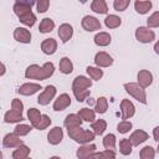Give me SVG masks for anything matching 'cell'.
<instances>
[{"mask_svg": "<svg viewBox=\"0 0 159 159\" xmlns=\"http://www.w3.org/2000/svg\"><path fill=\"white\" fill-rule=\"evenodd\" d=\"M55 72V65L52 62H46L43 66H39L36 63L30 65L25 70V78L27 80H36V81H43L50 78Z\"/></svg>", "mask_w": 159, "mask_h": 159, "instance_id": "6da1fadb", "label": "cell"}, {"mask_svg": "<svg viewBox=\"0 0 159 159\" xmlns=\"http://www.w3.org/2000/svg\"><path fill=\"white\" fill-rule=\"evenodd\" d=\"M91 87L92 80H89L86 76H77L72 82V93L78 102H84L91 94Z\"/></svg>", "mask_w": 159, "mask_h": 159, "instance_id": "7a4b0ae2", "label": "cell"}, {"mask_svg": "<svg viewBox=\"0 0 159 159\" xmlns=\"http://www.w3.org/2000/svg\"><path fill=\"white\" fill-rule=\"evenodd\" d=\"M68 137L71 139H73L76 143L78 144H86V143H91L96 138V133L93 130L89 129H83L81 125L80 127H75V128H70L67 129Z\"/></svg>", "mask_w": 159, "mask_h": 159, "instance_id": "3957f363", "label": "cell"}, {"mask_svg": "<svg viewBox=\"0 0 159 159\" xmlns=\"http://www.w3.org/2000/svg\"><path fill=\"white\" fill-rule=\"evenodd\" d=\"M124 89L125 92L132 96L134 99H137L138 102H140L142 104H147V93H145V88H143L142 86H139L138 82H127L124 83Z\"/></svg>", "mask_w": 159, "mask_h": 159, "instance_id": "277c9868", "label": "cell"}, {"mask_svg": "<svg viewBox=\"0 0 159 159\" xmlns=\"http://www.w3.org/2000/svg\"><path fill=\"white\" fill-rule=\"evenodd\" d=\"M135 40L140 43H150L155 40V34L153 30H150V27H145V26H139L137 27L135 32H134Z\"/></svg>", "mask_w": 159, "mask_h": 159, "instance_id": "5b68a950", "label": "cell"}, {"mask_svg": "<svg viewBox=\"0 0 159 159\" xmlns=\"http://www.w3.org/2000/svg\"><path fill=\"white\" fill-rule=\"evenodd\" d=\"M56 92H57V89H56V87H55L53 84H47V86L43 88V91L39 94V97H37V103H39L40 106H47V104H50V102L55 98Z\"/></svg>", "mask_w": 159, "mask_h": 159, "instance_id": "8992f818", "label": "cell"}, {"mask_svg": "<svg viewBox=\"0 0 159 159\" xmlns=\"http://www.w3.org/2000/svg\"><path fill=\"white\" fill-rule=\"evenodd\" d=\"M81 25H82V29L87 32H93V31L101 30V27H102V24L99 22V20L96 19L94 16H91V15L83 16Z\"/></svg>", "mask_w": 159, "mask_h": 159, "instance_id": "52a82bcc", "label": "cell"}, {"mask_svg": "<svg viewBox=\"0 0 159 159\" xmlns=\"http://www.w3.org/2000/svg\"><path fill=\"white\" fill-rule=\"evenodd\" d=\"M94 63H96V66H98L101 68L111 67L113 65V57L104 51H99L94 56Z\"/></svg>", "mask_w": 159, "mask_h": 159, "instance_id": "ba28073f", "label": "cell"}, {"mask_svg": "<svg viewBox=\"0 0 159 159\" xmlns=\"http://www.w3.org/2000/svg\"><path fill=\"white\" fill-rule=\"evenodd\" d=\"M120 113L122 119H130L135 114V107L129 99H122L120 101Z\"/></svg>", "mask_w": 159, "mask_h": 159, "instance_id": "9c48e42d", "label": "cell"}, {"mask_svg": "<svg viewBox=\"0 0 159 159\" xmlns=\"http://www.w3.org/2000/svg\"><path fill=\"white\" fill-rule=\"evenodd\" d=\"M57 34H58L60 40H61L63 43H66V42H68V41L72 39V36H73V27H72V25H70V24H67V22H63V24L60 25Z\"/></svg>", "mask_w": 159, "mask_h": 159, "instance_id": "30bf717a", "label": "cell"}, {"mask_svg": "<svg viewBox=\"0 0 159 159\" xmlns=\"http://www.w3.org/2000/svg\"><path fill=\"white\" fill-rule=\"evenodd\" d=\"M41 88V86L39 83H34V82H27V83H24L21 84L19 88H17V93L21 94V96H32L35 93H37Z\"/></svg>", "mask_w": 159, "mask_h": 159, "instance_id": "8fae6325", "label": "cell"}, {"mask_svg": "<svg viewBox=\"0 0 159 159\" xmlns=\"http://www.w3.org/2000/svg\"><path fill=\"white\" fill-rule=\"evenodd\" d=\"M71 106V97H70V94H67V93H62V94H60L56 99H55V102H53V111H56V112H61V111H65L67 107H70Z\"/></svg>", "mask_w": 159, "mask_h": 159, "instance_id": "7c38bea8", "label": "cell"}, {"mask_svg": "<svg viewBox=\"0 0 159 159\" xmlns=\"http://www.w3.org/2000/svg\"><path fill=\"white\" fill-rule=\"evenodd\" d=\"M63 139V129L61 127H53L50 129L47 134V142L51 145H57L62 142Z\"/></svg>", "mask_w": 159, "mask_h": 159, "instance_id": "4fadbf2b", "label": "cell"}, {"mask_svg": "<svg viewBox=\"0 0 159 159\" xmlns=\"http://www.w3.org/2000/svg\"><path fill=\"white\" fill-rule=\"evenodd\" d=\"M22 139H20V135H17L15 132L14 133H7L4 139H2V147L4 148H16L20 144H22Z\"/></svg>", "mask_w": 159, "mask_h": 159, "instance_id": "5bb4252c", "label": "cell"}, {"mask_svg": "<svg viewBox=\"0 0 159 159\" xmlns=\"http://www.w3.org/2000/svg\"><path fill=\"white\" fill-rule=\"evenodd\" d=\"M14 39L20 43H30L31 32L26 27H16L14 30Z\"/></svg>", "mask_w": 159, "mask_h": 159, "instance_id": "9a60e30c", "label": "cell"}, {"mask_svg": "<svg viewBox=\"0 0 159 159\" xmlns=\"http://www.w3.org/2000/svg\"><path fill=\"white\" fill-rule=\"evenodd\" d=\"M148 139H149V134L143 129H137L129 135V140L132 142L133 147H138L139 144L144 143Z\"/></svg>", "mask_w": 159, "mask_h": 159, "instance_id": "2e32d148", "label": "cell"}, {"mask_svg": "<svg viewBox=\"0 0 159 159\" xmlns=\"http://www.w3.org/2000/svg\"><path fill=\"white\" fill-rule=\"evenodd\" d=\"M96 149H97V147H96V144H93V143L81 144L80 148H78L77 152H76V155H77V158H80V159L88 158V157H91V155L96 152Z\"/></svg>", "mask_w": 159, "mask_h": 159, "instance_id": "e0dca14e", "label": "cell"}, {"mask_svg": "<svg viewBox=\"0 0 159 159\" xmlns=\"http://www.w3.org/2000/svg\"><path fill=\"white\" fill-rule=\"evenodd\" d=\"M137 81L143 88H148L153 83V75L148 70H140L137 75Z\"/></svg>", "mask_w": 159, "mask_h": 159, "instance_id": "ac0fdd59", "label": "cell"}, {"mask_svg": "<svg viewBox=\"0 0 159 159\" xmlns=\"http://www.w3.org/2000/svg\"><path fill=\"white\" fill-rule=\"evenodd\" d=\"M57 50V41L55 39H45L41 42V51L45 55H53Z\"/></svg>", "mask_w": 159, "mask_h": 159, "instance_id": "d6986e66", "label": "cell"}, {"mask_svg": "<svg viewBox=\"0 0 159 159\" xmlns=\"http://www.w3.org/2000/svg\"><path fill=\"white\" fill-rule=\"evenodd\" d=\"M24 120V117H22V113L19 112V111H15V109H10L7 112H5L4 114V122L5 123H20Z\"/></svg>", "mask_w": 159, "mask_h": 159, "instance_id": "ffe728a7", "label": "cell"}, {"mask_svg": "<svg viewBox=\"0 0 159 159\" xmlns=\"http://www.w3.org/2000/svg\"><path fill=\"white\" fill-rule=\"evenodd\" d=\"M82 118L78 116V113L76 114V113H71V114H68V116H66V118H65V120H63V125L67 128V129H70V128H75V127H80V125H82Z\"/></svg>", "mask_w": 159, "mask_h": 159, "instance_id": "44dd1931", "label": "cell"}, {"mask_svg": "<svg viewBox=\"0 0 159 159\" xmlns=\"http://www.w3.org/2000/svg\"><path fill=\"white\" fill-rule=\"evenodd\" d=\"M94 43L97 45V46H99V47H106V46H108L109 43H111V41H112V37H111V35L108 34V32H106V31H99L98 34H96V36H94Z\"/></svg>", "mask_w": 159, "mask_h": 159, "instance_id": "7402d4cb", "label": "cell"}, {"mask_svg": "<svg viewBox=\"0 0 159 159\" xmlns=\"http://www.w3.org/2000/svg\"><path fill=\"white\" fill-rule=\"evenodd\" d=\"M30 152H31V149L26 144L22 143L14 149L11 157H12V159H26L30 155Z\"/></svg>", "mask_w": 159, "mask_h": 159, "instance_id": "603a6c76", "label": "cell"}, {"mask_svg": "<svg viewBox=\"0 0 159 159\" xmlns=\"http://www.w3.org/2000/svg\"><path fill=\"white\" fill-rule=\"evenodd\" d=\"M152 6H153V4L149 0H137L134 2V10L139 15H145L152 9Z\"/></svg>", "mask_w": 159, "mask_h": 159, "instance_id": "cb8c5ba5", "label": "cell"}, {"mask_svg": "<svg viewBox=\"0 0 159 159\" xmlns=\"http://www.w3.org/2000/svg\"><path fill=\"white\" fill-rule=\"evenodd\" d=\"M91 9L93 12L99 14V15H104L108 12V6L106 0H93L91 4Z\"/></svg>", "mask_w": 159, "mask_h": 159, "instance_id": "d4e9b609", "label": "cell"}, {"mask_svg": "<svg viewBox=\"0 0 159 159\" xmlns=\"http://www.w3.org/2000/svg\"><path fill=\"white\" fill-rule=\"evenodd\" d=\"M58 68H60V72L63 73V75H70L72 73L73 71V63L72 61L68 58V57H62L60 60V63H58Z\"/></svg>", "mask_w": 159, "mask_h": 159, "instance_id": "484cf974", "label": "cell"}, {"mask_svg": "<svg viewBox=\"0 0 159 159\" xmlns=\"http://www.w3.org/2000/svg\"><path fill=\"white\" fill-rule=\"evenodd\" d=\"M55 29V21L50 17H45L41 20L40 25H39V31L41 34H48Z\"/></svg>", "mask_w": 159, "mask_h": 159, "instance_id": "4316f807", "label": "cell"}, {"mask_svg": "<svg viewBox=\"0 0 159 159\" xmlns=\"http://www.w3.org/2000/svg\"><path fill=\"white\" fill-rule=\"evenodd\" d=\"M91 129L96 133V135H102L107 129V122L104 119H94L91 124Z\"/></svg>", "mask_w": 159, "mask_h": 159, "instance_id": "83f0119b", "label": "cell"}, {"mask_svg": "<svg viewBox=\"0 0 159 159\" xmlns=\"http://www.w3.org/2000/svg\"><path fill=\"white\" fill-rule=\"evenodd\" d=\"M122 24V19L114 14H109L107 15V17L104 19V25L108 27V29H117Z\"/></svg>", "mask_w": 159, "mask_h": 159, "instance_id": "f1b7e54d", "label": "cell"}, {"mask_svg": "<svg viewBox=\"0 0 159 159\" xmlns=\"http://www.w3.org/2000/svg\"><path fill=\"white\" fill-rule=\"evenodd\" d=\"M108 109V99L104 96H101L97 98L96 104H94V111L98 114H104Z\"/></svg>", "mask_w": 159, "mask_h": 159, "instance_id": "f546056e", "label": "cell"}, {"mask_svg": "<svg viewBox=\"0 0 159 159\" xmlns=\"http://www.w3.org/2000/svg\"><path fill=\"white\" fill-rule=\"evenodd\" d=\"M78 116L82 118L83 122L92 123L96 119V111H93L91 108H81L78 111Z\"/></svg>", "mask_w": 159, "mask_h": 159, "instance_id": "4dcf8cb0", "label": "cell"}, {"mask_svg": "<svg viewBox=\"0 0 159 159\" xmlns=\"http://www.w3.org/2000/svg\"><path fill=\"white\" fill-rule=\"evenodd\" d=\"M41 117H42L41 112H40L39 109H36V108H30V109L27 111V118H29V120H30V123H31V125H32L34 128L37 127V124H39V122H40V119H41Z\"/></svg>", "mask_w": 159, "mask_h": 159, "instance_id": "1f68e13d", "label": "cell"}, {"mask_svg": "<svg viewBox=\"0 0 159 159\" xmlns=\"http://www.w3.org/2000/svg\"><path fill=\"white\" fill-rule=\"evenodd\" d=\"M86 72H87V75L89 76V78H91V80H94V81H99V80L103 77V70H102L101 67H98V66H96V67L88 66V67L86 68Z\"/></svg>", "mask_w": 159, "mask_h": 159, "instance_id": "d6a6232c", "label": "cell"}, {"mask_svg": "<svg viewBox=\"0 0 159 159\" xmlns=\"http://www.w3.org/2000/svg\"><path fill=\"white\" fill-rule=\"evenodd\" d=\"M19 21H20L21 24H24L25 26H27V27H32V26L35 25V22H36V15H35L32 11H29V12H26L25 15L20 16V17H19Z\"/></svg>", "mask_w": 159, "mask_h": 159, "instance_id": "836d02e7", "label": "cell"}, {"mask_svg": "<svg viewBox=\"0 0 159 159\" xmlns=\"http://www.w3.org/2000/svg\"><path fill=\"white\" fill-rule=\"evenodd\" d=\"M102 143H103L104 149L114 150V149H116V144H117V138H116V135H114L113 133H109V134L104 135Z\"/></svg>", "mask_w": 159, "mask_h": 159, "instance_id": "e575fe53", "label": "cell"}, {"mask_svg": "<svg viewBox=\"0 0 159 159\" xmlns=\"http://www.w3.org/2000/svg\"><path fill=\"white\" fill-rule=\"evenodd\" d=\"M133 149V144L129 140V138H123L119 142V152L122 155H129L132 153Z\"/></svg>", "mask_w": 159, "mask_h": 159, "instance_id": "d590c367", "label": "cell"}, {"mask_svg": "<svg viewBox=\"0 0 159 159\" xmlns=\"http://www.w3.org/2000/svg\"><path fill=\"white\" fill-rule=\"evenodd\" d=\"M12 11L17 17H20V16L25 15L26 12L31 11V6H29L26 4H21V2H15L12 6Z\"/></svg>", "mask_w": 159, "mask_h": 159, "instance_id": "8d00e7d4", "label": "cell"}, {"mask_svg": "<svg viewBox=\"0 0 159 159\" xmlns=\"http://www.w3.org/2000/svg\"><path fill=\"white\" fill-rule=\"evenodd\" d=\"M139 157L142 159H154V157H155V149L152 145H145V147H143L140 149Z\"/></svg>", "mask_w": 159, "mask_h": 159, "instance_id": "74e56055", "label": "cell"}, {"mask_svg": "<svg viewBox=\"0 0 159 159\" xmlns=\"http://www.w3.org/2000/svg\"><path fill=\"white\" fill-rule=\"evenodd\" d=\"M31 130H32V125L24 124V123H20V124H17V125L14 128V132H15L17 135H20V137H25V135H27Z\"/></svg>", "mask_w": 159, "mask_h": 159, "instance_id": "f35d334b", "label": "cell"}, {"mask_svg": "<svg viewBox=\"0 0 159 159\" xmlns=\"http://www.w3.org/2000/svg\"><path fill=\"white\" fill-rule=\"evenodd\" d=\"M132 123L128 120V119H122L118 124H117V130H118V133H120V134H125V133H128L130 129H132Z\"/></svg>", "mask_w": 159, "mask_h": 159, "instance_id": "ab89813d", "label": "cell"}, {"mask_svg": "<svg viewBox=\"0 0 159 159\" xmlns=\"http://www.w3.org/2000/svg\"><path fill=\"white\" fill-rule=\"evenodd\" d=\"M147 26L150 29L159 27V11H154L148 19H147Z\"/></svg>", "mask_w": 159, "mask_h": 159, "instance_id": "60d3db41", "label": "cell"}, {"mask_svg": "<svg viewBox=\"0 0 159 159\" xmlns=\"http://www.w3.org/2000/svg\"><path fill=\"white\" fill-rule=\"evenodd\" d=\"M129 4H130V0H114L113 7L116 11H125Z\"/></svg>", "mask_w": 159, "mask_h": 159, "instance_id": "b9f144b4", "label": "cell"}, {"mask_svg": "<svg viewBox=\"0 0 159 159\" xmlns=\"http://www.w3.org/2000/svg\"><path fill=\"white\" fill-rule=\"evenodd\" d=\"M50 125H51V118H50L47 114H42V117H41L40 122H39L36 129H39V130H43V129L48 128Z\"/></svg>", "mask_w": 159, "mask_h": 159, "instance_id": "7bdbcfd3", "label": "cell"}, {"mask_svg": "<svg viewBox=\"0 0 159 159\" xmlns=\"http://www.w3.org/2000/svg\"><path fill=\"white\" fill-rule=\"evenodd\" d=\"M48 7H50V0H37V2H36L37 12L43 14L48 10Z\"/></svg>", "mask_w": 159, "mask_h": 159, "instance_id": "ee69618b", "label": "cell"}, {"mask_svg": "<svg viewBox=\"0 0 159 159\" xmlns=\"http://www.w3.org/2000/svg\"><path fill=\"white\" fill-rule=\"evenodd\" d=\"M116 152L114 150H108V149H104L103 152L101 153H93L91 157H106V158H116Z\"/></svg>", "mask_w": 159, "mask_h": 159, "instance_id": "f6af8a7d", "label": "cell"}, {"mask_svg": "<svg viewBox=\"0 0 159 159\" xmlns=\"http://www.w3.org/2000/svg\"><path fill=\"white\" fill-rule=\"evenodd\" d=\"M11 108L22 113V111H24V103L21 102V99H19V98H14V99L11 101Z\"/></svg>", "mask_w": 159, "mask_h": 159, "instance_id": "bcb514c9", "label": "cell"}, {"mask_svg": "<svg viewBox=\"0 0 159 159\" xmlns=\"http://www.w3.org/2000/svg\"><path fill=\"white\" fill-rule=\"evenodd\" d=\"M15 2H21V4H26V5H29V6H34L36 2H37V0H15Z\"/></svg>", "mask_w": 159, "mask_h": 159, "instance_id": "7dc6e473", "label": "cell"}, {"mask_svg": "<svg viewBox=\"0 0 159 159\" xmlns=\"http://www.w3.org/2000/svg\"><path fill=\"white\" fill-rule=\"evenodd\" d=\"M153 138H154L155 142H159V125H157L153 129Z\"/></svg>", "mask_w": 159, "mask_h": 159, "instance_id": "c3c4849f", "label": "cell"}, {"mask_svg": "<svg viewBox=\"0 0 159 159\" xmlns=\"http://www.w3.org/2000/svg\"><path fill=\"white\" fill-rule=\"evenodd\" d=\"M5 73H6V66H5L4 62H1V72H0V77H2Z\"/></svg>", "mask_w": 159, "mask_h": 159, "instance_id": "681fc988", "label": "cell"}, {"mask_svg": "<svg viewBox=\"0 0 159 159\" xmlns=\"http://www.w3.org/2000/svg\"><path fill=\"white\" fill-rule=\"evenodd\" d=\"M154 52H155L157 55H159V40L154 43Z\"/></svg>", "mask_w": 159, "mask_h": 159, "instance_id": "f907efd6", "label": "cell"}, {"mask_svg": "<svg viewBox=\"0 0 159 159\" xmlns=\"http://www.w3.org/2000/svg\"><path fill=\"white\" fill-rule=\"evenodd\" d=\"M81 4H84V2H87V0H78Z\"/></svg>", "mask_w": 159, "mask_h": 159, "instance_id": "816d5d0a", "label": "cell"}, {"mask_svg": "<svg viewBox=\"0 0 159 159\" xmlns=\"http://www.w3.org/2000/svg\"><path fill=\"white\" fill-rule=\"evenodd\" d=\"M157 153L159 154V142H158V147H157Z\"/></svg>", "mask_w": 159, "mask_h": 159, "instance_id": "f5cc1de1", "label": "cell"}]
</instances>
